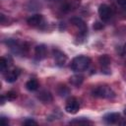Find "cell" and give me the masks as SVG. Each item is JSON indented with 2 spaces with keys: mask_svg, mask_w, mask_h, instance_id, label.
<instances>
[{
  "mask_svg": "<svg viewBox=\"0 0 126 126\" xmlns=\"http://www.w3.org/2000/svg\"><path fill=\"white\" fill-rule=\"evenodd\" d=\"M91 65V59L85 55L76 56L71 62V69L75 72H83Z\"/></svg>",
  "mask_w": 126,
  "mask_h": 126,
  "instance_id": "6da1fadb",
  "label": "cell"
},
{
  "mask_svg": "<svg viewBox=\"0 0 126 126\" xmlns=\"http://www.w3.org/2000/svg\"><path fill=\"white\" fill-rule=\"evenodd\" d=\"M92 94L94 96L102 97V98H111L115 96L114 92L110 88L105 87V86H100V87L95 88L94 90H93Z\"/></svg>",
  "mask_w": 126,
  "mask_h": 126,
  "instance_id": "7a4b0ae2",
  "label": "cell"
},
{
  "mask_svg": "<svg viewBox=\"0 0 126 126\" xmlns=\"http://www.w3.org/2000/svg\"><path fill=\"white\" fill-rule=\"evenodd\" d=\"M52 53H53V58H54V61L56 63V65L60 66V67L64 66L66 61H67V56L65 55V53H63L59 49H53Z\"/></svg>",
  "mask_w": 126,
  "mask_h": 126,
  "instance_id": "3957f363",
  "label": "cell"
},
{
  "mask_svg": "<svg viewBox=\"0 0 126 126\" xmlns=\"http://www.w3.org/2000/svg\"><path fill=\"white\" fill-rule=\"evenodd\" d=\"M70 22H71L72 25H74V26L80 31V32H81L82 34H86V32H88V28H87L86 23H85L81 18H79V17H74V18H72V19L70 20Z\"/></svg>",
  "mask_w": 126,
  "mask_h": 126,
  "instance_id": "277c9868",
  "label": "cell"
},
{
  "mask_svg": "<svg viewBox=\"0 0 126 126\" xmlns=\"http://www.w3.org/2000/svg\"><path fill=\"white\" fill-rule=\"evenodd\" d=\"M98 15L102 21H108L111 18V10L106 4H101L98 8Z\"/></svg>",
  "mask_w": 126,
  "mask_h": 126,
  "instance_id": "5b68a950",
  "label": "cell"
},
{
  "mask_svg": "<svg viewBox=\"0 0 126 126\" xmlns=\"http://www.w3.org/2000/svg\"><path fill=\"white\" fill-rule=\"evenodd\" d=\"M80 108V104H79V101L75 98H72L71 100H69L65 106V110L66 112L68 113H71V114H75L78 112Z\"/></svg>",
  "mask_w": 126,
  "mask_h": 126,
  "instance_id": "8992f818",
  "label": "cell"
},
{
  "mask_svg": "<svg viewBox=\"0 0 126 126\" xmlns=\"http://www.w3.org/2000/svg\"><path fill=\"white\" fill-rule=\"evenodd\" d=\"M103 120H104L107 124L118 123V121L120 120V115H119V113H115V112L107 113V114L103 117Z\"/></svg>",
  "mask_w": 126,
  "mask_h": 126,
  "instance_id": "52a82bcc",
  "label": "cell"
},
{
  "mask_svg": "<svg viewBox=\"0 0 126 126\" xmlns=\"http://www.w3.org/2000/svg\"><path fill=\"white\" fill-rule=\"evenodd\" d=\"M34 53H35V57L37 60H41L45 57L46 54V47L44 44H39L35 47L34 49Z\"/></svg>",
  "mask_w": 126,
  "mask_h": 126,
  "instance_id": "ba28073f",
  "label": "cell"
},
{
  "mask_svg": "<svg viewBox=\"0 0 126 126\" xmlns=\"http://www.w3.org/2000/svg\"><path fill=\"white\" fill-rule=\"evenodd\" d=\"M42 16L41 15H39V14H35V15H32V16H31L28 20H27V22H28V24L30 25V26H32V27H35V26H38L41 22H42Z\"/></svg>",
  "mask_w": 126,
  "mask_h": 126,
  "instance_id": "9c48e42d",
  "label": "cell"
},
{
  "mask_svg": "<svg viewBox=\"0 0 126 126\" xmlns=\"http://www.w3.org/2000/svg\"><path fill=\"white\" fill-rule=\"evenodd\" d=\"M20 73L21 72H20L19 69H14V70L10 71L8 73V75L6 76V81L8 83H14V82H16L18 80L19 76H20Z\"/></svg>",
  "mask_w": 126,
  "mask_h": 126,
  "instance_id": "30bf717a",
  "label": "cell"
},
{
  "mask_svg": "<svg viewBox=\"0 0 126 126\" xmlns=\"http://www.w3.org/2000/svg\"><path fill=\"white\" fill-rule=\"evenodd\" d=\"M38 98H39L42 102H45V103L52 101V95H51V94H50L49 92H47V91L41 92V93L39 94V95H38Z\"/></svg>",
  "mask_w": 126,
  "mask_h": 126,
  "instance_id": "8fae6325",
  "label": "cell"
},
{
  "mask_svg": "<svg viewBox=\"0 0 126 126\" xmlns=\"http://www.w3.org/2000/svg\"><path fill=\"white\" fill-rule=\"evenodd\" d=\"M26 88L31 91V92H33V91H36L38 89V82L35 80V79H31L27 82L26 84Z\"/></svg>",
  "mask_w": 126,
  "mask_h": 126,
  "instance_id": "7c38bea8",
  "label": "cell"
},
{
  "mask_svg": "<svg viewBox=\"0 0 126 126\" xmlns=\"http://www.w3.org/2000/svg\"><path fill=\"white\" fill-rule=\"evenodd\" d=\"M70 83L75 86V87H79L82 83H83V76L81 75H74L70 78Z\"/></svg>",
  "mask_w": 126,
  "mask_h": 126,
  "instance_id": "4fadbf2b",
  "label": "cell"
},
{
  "mask_svg": "<svg viewBox=\"0 0 126 126\" xmlns=\"http://www.w3.org/2000/svg\"><path fill=\"white\" fill-rule=\"evenodd\" d=\"M57 93H58V94L60 96H66V95L69 94L70 91H69V89L66 86H59L58 90H57Z\"/></svg>",
  "mask_w": 126,
  "mask_h": 126,
  "instance_id": "5bb4252c",
  "label": "cell"
},
{
  "mask_svg": "<svg viewBox=\"0 0 126 126\" xmlns=\"http://www.w3.org/2000/svg\"><path fill=\"white\" fill-rule=\"evenodd\" d=\"M70 124H91L92 122L87 119V118H76V119H73L69 122Z\"/></svg>",
  "mask_w": 126,
  "mask_h": 126,
  "instance_id": "9a60e30c",
  "label": "cell"
},
{
  "mask_svg": "<svg viewBox=\"0 0 126 126\" xmlns=\"http://www.w3.org/2000/svg\"><path fill=\"white\" fill-rule=\"evenodd\" d=\"M99 63L102 67H107L110 63V59L107 55H102V56L99 57Z\"/></svg>",
  "mask_w": 126,
  "mask_h": 126,
  "instance_id": "2e32d148",
  "label": "cell"
},
{
  "mask_svg": "<svg viewBox=\"0 0 126 126\" xmlns=\"http://www.w3.org/2000/svg\"><path fill=\"white\" fill-rule=\"evenodd\" d=\"M7 66H8L7 60L4 57H1L0 58V71L1 72H4L6 70V68H7Z\"/></svg>",
  "mask_w": 126,
  "mask_h": 126,
  "instance_id": "e0dca14e",
  "label": "cell"
},
{
  "mask_svg": "<svg viewBox=\"0 0 126 126\" xmlns=\"http://www.w3.org/2000/svg\"><path fill=\"white\" fill-rule=\"evenodd\" d=\"M6 97L8 100H14L15 98H17V93L14 91H9L6 94Z\"/></svg>",
  "mask_w": 126,
  "mask_h": 126,
  "instance_id": "ac0fdd59",
  "label": "cell"
},
{
  "mask_svg": "<svg viewBox=\"0 0 126 126\" xmlns=\"http://www.w3.org/2000/svg\"><path fill=\"white\" fill-rule=\"evenodd\" d=\"M36 121H34L33 119H26L24 121V125H36Z\"/></svg>",
  "mask_w": 126,
  "mask_h": 126,
  "instance_id": "d6986e66",
  "label": "cell"
},
{
  "mask_svg": "<svg viewBox=\"0 0 126 126\" xmlns=\"http://www.w3.org/2000/svg\"><path fill=\"white\" fill-rule=\"evenodd\" d=\"M116 2H117V4L121 8H123L124 10H126V0H116Z\"/></svg>",
  "mask_w": 126,
  "mask_h": 126,
  "instance_id": "ffe728a7",
  "label": "cell"
},
{
  "mask_svg": "<svg viewBox=\"0 0 126 126\" xmlns=\"http://www.w3.org/2000/svg\"><path fill=\"white\" fill-rule=\"evenodd\" d=\"M101 28H102V25L100 23H98V22L94 23V30H98V29H101Z\"/></svg>",
  "mask_w": 126,
  "mask_h": 126,
  "instance_id": "44dd1931",
  "label": "cell"
},
{
  "mask_svg": "<svg viewBox=\"0 0 126 126\" xmlns=\"http://www.w3.org/2000/svg\"><path fill=\"white\" fill-rule=\"evenodd\" d=\"M1 123H2V125L3 126H6V125H8V120L6 119V117H1Z\"/></svg>",
  "mask_w": 126,
  "mask_h": 126,
  "instance_id": "7402d4cb",
  "label": "cell"
},
{
  "mask_svg": "<svg viewBox=\"0 0 126 126\" xmlns=\"http://www.w3.org/2000/svg\"><path fill=\"white\" fill-rule=\"evenodd\" d=\"M121 54H126V42L123 44L122 46V51H121Z\"/></svg>",
  "mask_w": 126,
  "mask_h": 126,
  "instance_id": "603a6c76",
  "label": "cell"
},
{
  "mask_svg": "<svg viewBox=\"0 0 126 126\" xmlns=\"http://www.w3.org/2000/svg\"><path fill=\"white\" fill-rule=\"evenodd\" d=\"M4 102H5V98L3 95H1V104H4Z\"/></svg>",
  "mask_w": 126,
  "mask_h": 126,
  "instance_id": "cb8c5ba5",
  "label": "cell"
},
{
  "mask_svg": "<svg viewBox=\"0 0 126 126\" xmlns=\"http://www.w3.org/2000/svg\"><path fill=\"white\" fill-rule=\"evenodd\" d=\"M0 18H1V21H0V22H1V23H3V22H4V15H3V14H1V15H0Z\"/></svg>",
  "mask_w": 126,
  "mask_h": 126,
  "instance_id": "d4e9b609",
  "label": "cell"
},
{
  "mask_svg": "<svg viewBox=\"0 0 126 126\" xmlns=\"http://www.w3.org/2000/svg\"><path fill=\"white\" fill-rule=\"evenodd\" d=\"M124 114H125V115H126V107H125V108H124Z\"/></svg>",
  "mask_w": 126,
  "mask_h": 126,
  "instance_id": "484cf974",
  "label": "cell"
}]
</instances>
